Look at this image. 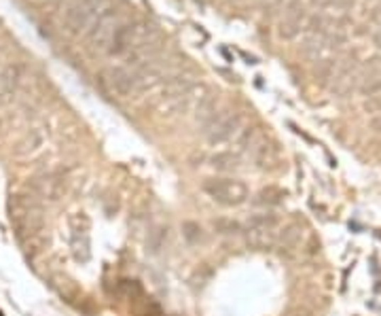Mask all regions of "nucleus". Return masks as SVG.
I'll use <instances>...</instances> for the list:
<instances>
[{
	"instance_id": "1",
	"label": "nucleus",
	"mask_w": 381,
	"mask_h": 316,
	"mask_svg": "<svg viewBox=\"0 0 381 316\" xmlns=\"http://www.w3.org/2000/svg\"><path fill=\"white\" fill-rule=\"evenodd\" d=\"M11 223L21 240L36 238L45 227V204L30 191V195H17L11 206Z\"/></svg>"
},
{
	"instance_id": "2",
	"label": "nucleus",
	"mask_w": 381,
	"mask_h": 316,
	"mask_svg": "<svg viewBox=\"0 0 381 316\" xmlns=\"http://www.w3.org/2000/svg\"><path fill=\"white\" fill-rule=\"evenodd\" d=\"M113 13L111 0H79L64 15V28L70 34H81L94 28L100 19Z\"/></svg>"
},
{
	"instance_id": "3",
	"label": "nucleus",
	"mask_w": 381,
	"mask_h": 316,
	"mask_svg": "<svg viewBox=\"0 0 381 316\" xmlns=\"http://www.w3.org/2000/svg\"><path fill=\"white\" fill-rule=\"evenodd\" d=\"M280 217L273 214V212H260V214H254L248 219L246 227H244V236H246V242L258 249V251H267L271 246L277 244V238H280Z\"/></svg>"
},
{
	"instance_id": "4",
	"label": "nucleus",
	"mask_w": 381,
	"mask_h": 316,
	"mask_svg": "<svg viewBox=\"0 0 381 316\" xmlns=\"http://www.w3.org/2000/svg\"><path fill=\"white\" fill-rule=\"evenodd\" d=\"M244 130V117L236 111H225L221 115H216L204 130L206 141L210 145H225V143H233Z\"/></svg>"
},
{
	"instance_id": "5",
	"label": "nucleus",
	"mask_w": 381,
	"mask_h": 316,
	"mask_svg": "<svg viewBox=\"0 0 381 316\" xmlns=\"http://www.w3.org/2000/svg\"><path fill=\"white\" fill-rule=\"evenodd\" d=\"M204 191L221 206L233 208L248 200V187L236 178H208L204 182Z\"/></svg>"
},
{
	"instance_id": "6",
	"label": "nucleus",
	"mask_w": 381,
	"mask_h": 316,
	"mask_svg": "<svg viewBox=\"0 0 381 316\" xmlns=\"http://www.w3.org/2000/svg\"><path fill=\"white\" fill-rule=\"evenodd\" d=\"M126 21H121L119 17H115L113 13L106 15L104 19H100L87 34V43H89V49L92 51H98V53H109L111 51V45L119 32V28L123 26Z\"/></svg>"
},
{
	"instance_id": "7",
	"label": "nucleus",
	"mask_w": 381,
	"mask_h": 316,
	"mask_svg": "<svg viewBox=\"0 0 381 316\" xmlns=\"http://www.w3.org/2000/svg\"><path fill=\"white\" fill-rule=\"evenodd\" d=\"M30 191L45 204H53V202H60L66 193V178L62 174H55V172H49V174H40V176H34L30 180Z\"/></svg>"
},
{
	"instance_id": "8",
	"label": "nucleus",
	"mask_w": 381,
	"mask_h": 316,
	"mask_svg": "<svg viewBox=\"0 0 381 316\" xmlns=\"http://www.w3.org/2000/svg\"><path fill=\"white\" fill-rule=\"evenodd\" d=\"M70 249L77 261L87 263L92 259V242H89V219L85 214L70 217Z\"/></svg>"
},
{
	"instance_id": "9",
	"label": "nucleus",
	"mask_w": 381,
	"mask_h": 316,
	"mask_svg": "<svg viewBox=\"0 0 381 316\" xmlns=\"http://www.w3.org/2000/svg\"><path fill=\"white\" fill-rule=\"evenodd\" d=\"M360 83V68L354 58H348L337 64V70L331 79V92L335 96H348Z\"/></svg>"
},
{
	"instance_id": "10",
	"label": "nucleus",
	"mask_w": 381,
	"mask_h": 316,
	"mask_svg": "<svg viewBox=\"0 0 381 316\" xmlns=\"http://www.w3.org/2000/svg\"><path fill=\"white\" fill-rule=\"evenodd\" d=\"M301 242H303V225L299 221H292L282 227L277 238V246L282 249V253H294L301 246Z\"/></svg>"
},
{
	"instance_id": "11",
	"label": "nucleus",
	"mask_w": 381,
	"mask_h": 316,
	"mask_svg": "<svg viewBox=\"0 0 381 316\" xmlns=\"http://www.w3.org/2000/svg\"><path fill=\"white\" fill-rule=\"evenodd\" d=\"M45 145V132L43 130H30L13 149V156L15 158H28V156H34L40 147Z\"/></svg>"
},
{
	"instance_id": "12",
	"label": "nucleus",
	"mask_w": 381,
	"mask_h": 316,
	"mask_svg": "<svg viewBox=\"0 0 381 316\" xmlns=\"http://www.w3.org/2000/svg\"><path fill=\"white\" fill-rule=\"evenodd\" d=\"M303 19H305L303 11H292V13H288V15L284 17L282 26H280V34H282L284 38H294V36L301 32V28H303Z\"/></svg>"
},
{
	"instance_id": "13",
	"label": "nucleus",
	"mask_w": 381,
	"mask_h": 316,
	"mask_svg": "<svg viewBox=\"0 0 381 316\" xmlns=\"http://www.w3.org/2000/svg\"><path fill=\"white\" fill-rule=\"evenodd\" d=\"M129 306H131V310L138 316H161L159 304H157L153 298H148L146 293H142V295H140L138 300H133Z\"/></svg>"
},
{
	"instance_id": "14",
	"label": "nucleus",
	"mask_w": 381,
	"mask_h": 316,
	"mask_svg": "<svg viewBox=\"0 0 381 316\" xmlns=\"http://www.w3.org/2000/svg\"><path fill=\"white\" fill-rule=\"evenodd\" d=\"M182 238H184V242L189 246L201 244L204 242V229H201V225L195 223V221H184L182 223Z\"/></svg>"
},
{
	"instance_id": "15",
	"label": "nucleus",
	"mask_w": 381,
	"mask_h": 316,
	"mask_svg": "<svg viewBox=\"0 0 381 316\" xmlns=\"http://www.w3.org/2000/svg\"><path fill=\"white\" fill-rule=\"evenodd\" d=\"M212 165H214L216 170H221V172H233V170H238L240 159H238V156H236L233 151H229V153H219V156L212 158Z\"/></svg>"
},
{
	"instance_id": "16",
	"label": "nucleus",
	"mask_w": 381,
	"mask_h": 316,
	"mask_svg": "<svg viewBox=\"0 0 381 316\" xmlns=\"http://www.w3.org/2000/svg\"><path fill=\"white\" fill-rule=\"evenodd\" d=\"M51 283H53V287L57 289V293H60L62 298H66V300L77 298V287H74V283H72L70 278H66V276L57 274V276H53V278H51Z\"/></svg>"
},
{
	"instance_id": "17",
	"label": "nucleus",
	"mask_w": 381,
	"mask_h": 316,
	"mask_svg": "<svg viewBox=\"0 0 381 316\" xmlns=\"http://www.w3.org/2000/svg\"><path fill=\"white\" fill-rule=\"evenodd\" d=\"M284 195H286V193H284L282 189H277V187H267V189H263V191L258 193L256 202H258V204H280Z\"/></svg>"
},
{
	"instance_id": "18",
	"label": "nucleus",
	"mask_w": 381,
	"mask_h": 316,
	"mask_svg": "<svg viewBox=\"0 0 381 316\" xmlns=\"http://www.w3.org/2000/svg\"><path fill=\"white\" fill-rule=\"evenodd\" d=\"M165 236H167V231H165L163 227H153V231L148 234V240H146L148 249H150L153 253H159V251L163 249Z\"/></svg>"
},
{
	"instance_id": "19",
	"label": "nucleus",
	"mask_w": 381,
	"mask_h": 316,
	"mask_svg": "<svg viewBox=\"0 0 381 316\" xmlns=\"http://www.w3.org/2000/svg\"><path fill=\"white\" fill-rule=\"evenodd\" d=\"M214 229L219 234H238V231H242L240 223H236L233 219H216L214 221Z\"/></svg>"
},
{
	"instance_id": "20",
	"label": "nucleus",
	"mask_w": 381,
	"mask_h": 316,
	"mask_svg": "<svg viewBox=\"0 0 381 316\" xmlns=\"http://www.w3.org/2000/svg\"><path fill=\"white\" fill-rule=\"evenodd\" d=\"M354 4V0H333L331 6H337V9H350Z\"/></svg>"
},
{
	"instance_id": "21",
	"label": "nucleus",
	"mask_w": 381,
	"mask_h": 316,
	"mask_svg": "<svg viewBox=\"0 0 381 316\" xmlns=\"http://www.w3.org/2000/svg\"><path fill=\"white\" fill-rule=\"evenodd\" d=\"M371 19H373L375 23H380V26H381V4H380V6H375V9H373V13H371Z\"/></svg>"
},
{
	"instance_id": "22",
	"label": "nucleus",
	"mask_w": 381,
	"mask_h": 316,
	"mask_svg": "<svg viewBox=\"0 0 381 316\" xmlns=\"http://www.w3.org/2000/svg\"><path fill=\"white\" fill-rule=\"evenodd\" d=\"M311 4H314V6H320V9H324V6H331V4H333V0H311Z\"/></svg>"
},
{
	"instance_id": "23",
	"label": "nucleus",
	"mask_w": 381,
	"mask_h": 316,
	"mask_svg": "<svg viewBox=\"0 0 381 316\" xmlns=\"http://www.w3.org/2000/svg\"><path fill=\"white\" fill-rule=\"evenodd\" d=\"M371 128H373L375 132H381V117H375V119L371 121Z\"/></svg>"
},
{
	"instance_id": "24",
	"label": "nucleus",
	"mask_w": 381,
	"mask_h": 316,
	"mask_svg": "<svg viewBox=\"0 0 381 316\" xmlns=\"http://www.w3.org/2000/svg\"><path fill=\"white\" fill-rule=\"evenodd\" d=\"M375 45H377V47L381 49V32H377V34H375Z\"/></svg>"
}]
</instances>
